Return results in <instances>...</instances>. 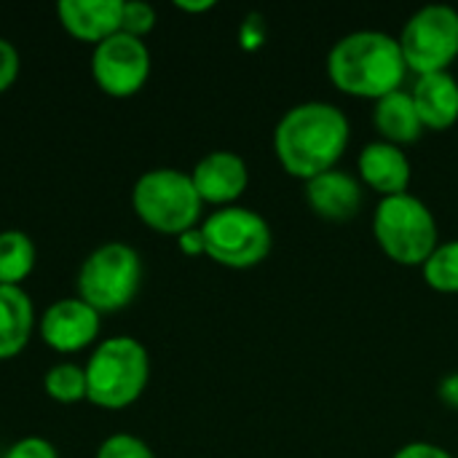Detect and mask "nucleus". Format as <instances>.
<instances>
[{
  "label": "nucleus",
  "mask_w": 458,
  "mask_h": 458,
  "mask_svg": "<svg viewBox=\"0 0 458 458\" xmlns=\"http://www.w3.org/2000/svg\"><path fill=\"white\" fill-rule=\"evenodd\" d=\"M352 140L349 115L322 99L290 107L274 129V153L290 177L303 182L338 166Z\"/></svg>",
  "instance_id": "f257e3e1"
},
{
  "label": "nucleus",
  "mask_w": 458,
  "mask_h": 458,
  "mask_svg": "<svg viewBox=\"0 0 458 458\" xmlns=\"http://www.w3.org/2000/svg\"><path fill=\"white\" fill-rule=\"evenodd\" d=\"M327 75L333 86L349 97L381 99L403 89L408 64L394 35L381 30H357L335 40L330 48Z\"/></svg>",
  "instance_id": "f03ea898"
},
{
  "label": "nucleus",
  "mask_w": 458,
  "mask_h": 458,
  "mask_svg": "<svg viewBox=\"0 0 458 458\" xmlns=\"http://www.w3.org/2000/svg\"><path fill=\"white\" fill-rule=\"evenodd\" d=\"M86 400L102 411H126L148 389L150 357L148 349L131 335H110L99 341L83 365Z\"/></svg>",
  "instance_id": "7ed1b4c3"
},
{
  "label": "nucleus",
  "mask_w": 458,
  "mask_h": 458,
  "mask_svg": "<svg viewBox=\"0 0 458 458\" xmlns=\"http://www.w3.org/2000/svg\"><path fill=\"white\" fill-rule=\"evenodd\" d=\"M131 209L150 231L182 236L185 231L199 228L204 201L196 193L191 172L158 166L137 177L131 188Z\"/></svg>",
  "instance_id": "20e7f679"
},
{
  "label": "nucleus",
  "mask_w": 458,
  "mask_h": 458,
  "mask_svg": "<svg viewBox=\"0 0 458 458\" xmlns=\"http://www.w3.org/2000/svg\"><path fill=\"white\" fill-rule=\"evenodd\" d=\"M373 236L392 263L419 268L440 244V228L432 209L411 191L378 201L373 215Z\"/></svg>",
  "instance_id": "39448f33"
},
{
  "label": "nucleus",
  "mask_w": 458,
  "mask_h": 458,
  "mask_svg": "<svg viewBox=\"0 0 458 458\" xmlns=\"http://www.w3.org/2000/svg\"><path fill=\"white\" fill-rule=\"evenodd\" d=\"M204 255L217 266L244 271L260 266L274 247L268 220L250 207H223L201 220Z\"/></svg>",
  "instance_id": "423d86ee"
},
{
  "label": "nucleus",
  "mask_w": 458,
  "mask_h": 458,
  "mask_svg": "<svg viewBox=\"0 0 458 458\" xmlns=\"http://www.w3.org/2000/svg\"><path fill=\"white\" fill-rule=\"evenodd\" d=\"M78 298L99 314L126 309L142 287V258L123 242L97 247L78 271Z\"/></svg>",
  "instance_id": "0eeeda50"
},
{
  "label": "nucleus",
  "mask_w": 458,
  "mask_h": 458,
  "mask_svg": "<svg viewBox=\"0 0 458 458\" xmlns=\"http://www.w3.org/2000/svg\"><path fill=\"white\" fill-rule=\"evenodd\" d=\"M397 40L408 72H448L458 56V11L445 3L424 5L411 13Z\"/></svg>",
  "instance_id": "6e6552de"
},
{
  "label": "nucleus",
  "mask_w": 458,
  "mask_h": 458,
  "mask_svg": "<svg viewBox=\"0 0 458 458\" xmlns=\"http://www.w3.org/2000/svg\"><path fill=\"white\" fill-rule=\"evenodd\" d=\"M150 48L145 40L115 32L91 51V78L107 97L126 99L142 91L150 78Z\"/></svg>",
  "instance_id": "1a4fd4ad"
},
{
  "label": "nucleus",
  "mask_w": 458,
  "mask_h": 458,
  "mask_svg": "<svg viewBox=\"0 0 458 458\" xmlns=\"http://www.w3.org/2000/svg\"><path fill=\"white\" fill-rule=\"evenodd\" d=\"M40 341L56 352V354H78L89 346L97 344L99 330H102V314L94 311L86 301L75 298H62L54 301L40 322Z\"/></svg>",
  "instance_id": "9d476101"
},
{
  "label": "nucleus",
  "mask_w": 458,
  "mask_h": 458,
  "mask_svg": "<svg viewBox=\"0 0 458 458\" xmlns=\"http://www.w3.org/2000/svg\"><path fill=\"white\" fill-rule=\"evenodd\" d=\"M191 180L204 204L223 209L233 207L244 196L250 185V166L233 150H212L196 161Z\"/></svg>",
  "instance_id": "9b49d317"
},
{
  "label": "nucleus",
  "mask_w": 458,
  "mask_h": 458,
  "mask_svg": "<svg viewBox=\"0 0 458 458\" xmlns=\"http://www.w3.org/2000/svg\"><path fill=\"white\" fill-rule=\"evenodd\" d=\"M357 172H360V180L368 188H373L381 199L408 193L411 180H413V166H411L408 153L384 140L368 142L360 150Z\"/></svg>",
  "instance_id": "f8f14e48"
},
{
  "label": "nucleus",
  "mask_w": 458,
  "mask_h": 458,
  "mask_svg": "<svg viewBox=\"0 0 458 458\" xmlns=\"http://www.w3.org/2000/svg\"><path fill=\"white\" fill-rule=\"evenodd\" d=\"M306 201L314 209V215H319L322 220L349 223L360 215L365 193H362V182L354 174L335 166L306 182Z\"/></svg>",
  "instance_id": "ddd939ff"
},
{
  "label": "nucleus",
  "mask_w": 458,
  "mask_h": 458,
  "mask_svg": "<svg viewBox=\"0 0 458 458\" xmlns=\"http://www.w3.org/2000/svg\"><path fill=\"white\" fill-rule=\"evenodd\" d=\"M123 0H59L56 19L64 32L81 43L99 46L110 35L121 32Z\"/></svg>",
  "instance_id": "4468645a"
},
{
  "label": "nucleus",
  "mask_w": 458,
  "mask_h": 458,
  "mask_svg": "<svg viewBox=\"0 0 458 458\" xmlns=\"http://www.w3.org/2000/svg\"><path fill=\"white\" fill-rule=\"evenodd\" d=\"M411 97L424 129L445 131L458 121V81L451 70L419 75Z\"/></svg>",
  "instance_id": "2eb2a0df"
},
{
  "label": "nucleus",
  "mask_w": 458,
  "mask_h": 458,
  "mask_svg": "<svg viewBox=\"0 0 458 458\" xmlns=\"http://www.w3.org/2000/svg\"><path fill=\"white\" fill-rule=\"evenodd\" d=\"M373 123H376L381 140L384 142H392L397 148L419 142L421 134L427 131L424 123H421V118H419L416 102H413L411 91H405V89L392 91V94L376 99Z\"/></svg>",
  "instance_id": "dca6fc26"
},
{
  "label": "nucleus",
  "mask_w": 458,
  "mask_h": 458,
  "mask_svg": "<svg viewBox=\"0 0 458 458\" xmlns=\"http://www.w3.org/2000/svg\"><path fill=\"white\" fill-rule=\"evenodd\" d=\"M35 333V306L21 287L0 284V362L21 354Z\"/></svg>",
  "instance_id": "f3484780"
},
{
  "label": "nucleus",
  "mask_w": 458,
  "mask_h": 458,
  "mask_svg": "<svg viewBox=\"0 0 458 458\" xmlns=\"http://www.w3.org/2000/svg\"><path fill=\"white\" fill-rule=\"evenodd\" d=\"M35 242L24 231H0V284L21 287V282L35 271Z\"/></svg>",
  "instance_id": "a211bd4d"
},
{
  "label": "nucleus",
  "mask_w": 458,
  "mask_h": 458,
  "mask_svg": "<svg viewBox=\"0 0 458 458\" xmlns=\"http://www.w3.org/2000/svg\"><path fill=\"white\" fill-rule=\"evenodd\" d=\"M424 282L443 295H458V239L440 242L437 250L421 266Z\"/></svg>",
  "instance_id": "6ab92c4d"
},
{
  "label": "nucleus",
  "mask_w": 458,
  "mask_h": 458,
  "mask_svg": "<svg viewBox=\"0 0 458 458\" xmlns=\"http://www.w3.org/2000/svg\"><path fill=\"white\" fill-rule=\"evenodd\" d=\"M43 389L46 394L59 403V405H75L81 400H86L89 386H86V370L75 362H59L54 365L46 378H43Z\"/></svg>",
  "instance_id": "aec40b11"
},
{
  "label": "nucleus",
  "mask_w": 458,
  "mask_h": 458,
  "mask_svg": "<svg viewBox=\"0 0 458 458\" xmlns=\"http://www.w3.org/2000/svg\"><path fill=\"white\" fill-rule=\"evenodd\" d=\"M156 27V8L150 3L142 0H123V11H121V32L145 40V35H150Z\"/></svg>",
  "instance_id": "412c9836"
},
{
  "label": "nucleus",
  "mask_w": 458,
  "mask_h": 458,
  "mask_svg": "<svg viewBox=\"0 0 458 458\" xmlns=\"http://www.w3.org/2000/svg\"><path fill=\"white\" fill-rule=\"evenodd\" d=\"M94 458H156L150 445L134 435H110L99 443Z\"/></svg>",
  "instance_id": "4be33fe9"
},
{
  "label": "nucleus",
  "mask_w": 458,
  "mask_h": 458,
  "mask_svg": "<svg viewBox=\"0 0 458 458\" xmlns=\"http://www.w3.org/2000/svg\"><path fill=\"white\" fill-rule=\"evenodd\" d=\"M3 458H59V451L46 437H21L3 454Z\"/></svg>",
  "instance_id": "5701e85b"
},
{
  "label": "nucleus",
  "mask_w": 458,
  "mask_h": 458,
  "mask_svg": "<svg viewBox=\"0 0 458 458\" xmlns=\"http://www.w3.org/2000/svg\"><path fill=\"white\" fill-rule=\"evenodd\" d=\"M19 70H21V56H19L16 46L11 40L0 38V94H5L16 83Z\"/></svg>",
  "instance_id": "b1692460"
},
{
  "label": "nucleus",
  "mask_w": 458,
  "mask_h": 458,
  "mask_svg": "<svg viewBox=\"0 0 458 458\" xmlns=\"http://www.w3.org/2000/svg\"><path fill=\"white\" fill-rule=\"evenodd\" d=\"M394 458H456L454 454H448L445 448L435 445V443H424V440H416V443H408L403 445Z\"/></svg>",
  "instance_id": "393cba45"
},
{
  "label": "nucleus",
  "mask_w": 458,
  "mask_h": 458,
  "mask_svg": "<svg viewBox=\"0 0 458 458\" xmlns=\"http://www.w3.org/2000/svg\"><path fill=\"white\" fill-rule=\"evenodd\" d=\"M239 38H242L244 48H258L266 40V21H263V16L260 13H250L247 21L242 24Z\"/></svg>",
  "instance_id": "a878e982"
},
{
  "label": "nucleus",
  "mask_w": 458,
  "mask_h": 458,
  "mask_svg": "<svg viewBox=\"0 0 458 458\" xmlns=\"http://www.w3.org/2000/svg\"><path fill=\"white\" fill-rule=\"evenodd\" d=\"M177 247H180V252H185L188 258L204 255V236H201V228H191V231H185L182 236H177Z\"/></svg>",
  "instance_id": "bb28decb"
},
{
  "label": "nucleus",
  "mask_w": 458,
  "mask_h": 458,
  "mask_svg": "<svg viewBox=\"0 0 458 458\" xmlns=\"http://www.w3.org/2000/svg\"><path fill=\"white\" fill-rule=\"evenodd\" d=\"M437 397H440L443 405H448L451 411H458V373H448V376L437 384Z\"/></svg>",
  "instance_id": "cd10ccee"
},
{
  "label": "nucleus",
  "mask_w": 458,
  "mask_h": 458,
  "mask_svg": "<svg viewBox=\"0 0 458 458\" xmlns=\"http://www.w3.org/2000/svg\"><path fill=\"white\" fill-rule=\"evenodd\" d=\"M174 5H177L180 11H185V13H204V11L215 8V0H201V3H188V0H177Z\"/></svg>",
  "instance_id": "c85d7f7f"
},
{
  "label": "nucleus",
  "mask_w": 458,
  "mask_h": 458,
  "mask_svg": "<svg viewBox=\"0 0 458 458\" xmlns=\"http://www.w3.org/2000/svg\"><path fill=\"white\" fill-rule=\"evenodd\" d=\"M456 458H458V456H456Z\"/></svg>",
  "instance_id": "c756f323"
}]
</instances>
